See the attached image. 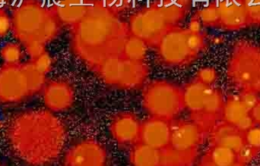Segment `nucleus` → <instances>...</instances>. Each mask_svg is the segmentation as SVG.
I'll use <instances>...</instances> for the list:
<instances>
[{"instance_id":"2f4dec72","label":"nucleus","mask_w":260,"mask_h":166,"mask_svg":"<svg viewBox=\"0 0 260 166\" xmlns=\"http://www.w3.org/2000/svg\"><path fill=\"white\" fill-rule=\"evenodd\" d=\"M247 145L260 151V126H254L244 132Z\"/></svg>"},{"instance_id":"72a5a7b5","label":"nucleus","mask_w":260,"mask_h":166,"mask_svg":"<svg viewBox=\"0 0 260 166\" xmlns=\"http://www.w3.org/2000/svg\"><path fill=\"white\" fill-rule=\"evenodd\" d=\"M12 31V19L4 9H0V37L7 36Z\"/></svg>"},{"instance_id":"aec40b11","label":"nucleus","mask_w":260,"mask_h":166,"mask_svg":"<svg viewBox=\"0 0 260 166\" xmlns=\"http://www.w3.org/2000/svg\"><path fill=\"white\" fill-rule=\"evenodd\" d=\"M156 2L172 27H179L192 7V0H156Z\"/></svg>"},{"instance_id":"5701e85b","label":"nucleus","mask_w":260,"mask_h":166,"mask_svg":"<svg viewBox=\"0 0 260 166\" xmlns=\"http://www.w3.org/2000/svg\"><path fill=\"white\" fill-rule=\"evenodd\" d=\"M199 152L179 150L171 146L160 150V165L186 166L195 163Z\"/></svg>"},{"instance_id":"423d86ee","label":"nucleus","mask_w":260,"mask_h":166,"mask_svg":"<svg viewBox=\"0 0 260 166\" xmlns=\"http://www.w3.org/2000/svg\"><path fill=\"white\" fill-rule=\"evenodd\" d=\"M228 80L239 93L260 94V48L248 41L232 47L227 68Z\"/></svg>"},{"instance_id":"f257e3e1","label":"nucleus","mask_w":260,"mask_h":166,"mask_svg":"<svg viewBox=\"0 0 260 166\" xmlns=\"http://www.w3.org/2000/svg\"><path fill=\"white\" fill-rule=\"evenodd\" d=\"M118 14L104 0H91L84 18L71 27L75 54L94 69L108 58L123 53L130 33Z\"/></svg>"},{"instance_id":"c9c22d12","label":"nucleus","mask_w":260,"mask_h":166,"mask_svg":"<svg viewBox=\"0 0 260 166\" xmlns=\"http://www.w3.org/2000/svg\"><path fill=\"white\" fill-rule=\"evenodd\" d=\"M104 2L108 7L119 13L129 6L130 0H104Z\"/></svg>"},{"instance_id":"20e7f679","label":"nucleus","mask_w":260,"mask_h":166,"mask_svg":"<svg viewBox=\"0 0 260 166\" xmlns=\"http://www.w3.org/2000/svg\"><path fill=\"white\" fill-rule=\"evenodd\" d=\"M206 35L203 30L175 27L154 47L157 61L168 68H183L195 62L206 50Z\"/></svg>"},{"instance_id":"f704fd0d","label":"nucleus","mask_w":260,"mask_h":166,"mask_svg":"<svg viewBox=\"0 0 260 166\" xmlns=\"http://www.w3.org/2000/svg\"><path fill=\"white\" fill-rule=\"evenodd\" d=\"M240 99L242 103L245 105L249 111L253 109V106L256 104L258 100H259L258 94H252V93H239Z\"/></svg>"},{"instance_id":"7c9ffc66","label":"nucleus","mask_w":260,"mask_h":166,"mask_svg":"<svg viewBox=\"0 0 260 166\" xmlns=\"http://www.w3.org/2000/svg\"><path fill=\"white\" fill-rule=\"evenodd\" d=\"M35 68L44 74H47L51 70L53 66V60L51 56L47 52H44L38 57L30 60Z\"/></svg>"},{"instance_id":"0eeeda50","label":"nucleus","mask_w":260,"mask_h":166,"mask_svg":"<svg viewBox=\"0 0 260 166\" xmlns=\"http://www.w3.org/2000/svg\"><path fill=\"white\" fill-rule=\"evenodd\" d=\"M94 70L106 85L123 90L140 88L149 74L145 61L131 60L123 55L108 58Z\"/></svg>"},{"instance_id":"ddd939ff","label":"nucleus","mask_w":260,"mask_h":166,"mask_svg":"<svg viewBox=\"0 0 260 166\" xmlns=\"http://www.w3.org/2000/svg\"><path fill=\"white\" fill-rule=\"evenodd\" d=\"M141 122L137 116L130 112L117 114L110 124L113 139L121 146H132L140 141Z\"/></svg>"},{"instance_id":"4468645a","label":"nucleus","mask_w":260,"mask_h":166,"mask_svg":"<svg viewBox=\"0 0 260 166\" xmlns=\"http://www.w3.org/2000/svg\"><path fill=\"white\" fill-rule=\"evenodd\" d=\"M172 121L155 116L144 120L141 124L139 142L157 150H163L170 145Z\"/></svg>"},{"instance_id":"39448f33","label":"nucleus","mask_w":260,"mask_h":166,"mask_svg":"<svg viewBox=\"0 0 260 166\" xmlns=\"http://www.w3.org/2000/svg\"><path fill=\"white\" fill-rule=\"evenodd\" d=\"M185 109L190 120L197 123L206 135L222 121L224 100L222 92L214 85H207L194 78L182 88Z\"/></svg>"},{"instance_id":"9d476101","label":"nucleus","mask_w":260,"mask_h":166,"mask_svg":"<svg viewBox=\"0 0 260 166\" xmlns=\"http://www.w3.org/2000/svg\"><path fill=\"white\" fill-rule=\"evenodd\" d=\"M31 97L23 64L7 65L0 68V101L18 103Z\"/></svg>"},{"instance_id":"c85d7f7f","label":"nucleus","mask_w":260,"mask_h":166,"mask_svg":"<svg viewBox=\"0 0 260 166\" xmlns=\"http://www.w3.org/2000/svg\"><path fill=\"white\" fill-rule=\"evenodd\" d=\"M259 150L253 148L250 146L246 145L244 148L241 149L238 155V165H247L251 163L259 153Z\"/></svg>"},{"instance_id":"e433bc0d","label":"nucleus","mask_w":260,"mask_h":166,"mask_svg":"<svg viewBox=\"0 0 260 166\" xmlns=\"http://www.w3.org/2000/svg\"><path fill=\"white\" fill-rule=\"evenodd\" d=\"M250 113L255 126H260V98L253 109L250 111Z\"/></svg>"},{"instance_id":"bb28decb","label":"nucleus","mask_w":260,"mask_h":166,"mask_svg":"<svg viewBox=\"0 0 260 166\" xmlns=\"http://www.w3.org/2000/svg\"><path fill=\"white\" fill-rule=\"evenodd\" d=\"M23 50L21 46L16 43H7L1 47L0 56L5 64L18 65L23 59Z\"/></svg>"},{"instance_id":"f03ea898","label":"nucleus","mask_w":260,"mask_h":166,"mask_svg":"<svg viewBox=\"0 0 260 166\" xmlns=\"http://www.w3.org/2000/svg\"><path fill=\"white\" fill-rule=\"evenodd\" d=\"M8 135L14 153L27 163L45 165L57 159L66 141L63 124L53 114L30 110L17 115Z\"/></svg>"},{"instance_id":"9b49d317","label":"nucleus","mask_w":260,"mask_h":166,"mask_svg":"<svg viewBox=\"0 0 260 166\" xmlns=\"http://www.w3.org/2000/svg\"><path fill=\"white\" fill-rule=\"evenodd\" d=\"M206 134L192 120L171 121L170 146L179 150L199 152Z\"/></svg>"},{"instance_id":"a878e982","label":"nucleus","mask_w":260,"mask_h":166,"mask_svg":"<svg viewBox=\"0 0 260 166\" xmlns=\"http://www.w3.org/2000/svg\"><path fill=\"white\" fill-rule=\"evenodd\" d=\"M200 19L202 25L208 27H219V12L218 4L212 3L199 10L195 14Z\"/></svg>"},{"instance_id":"393cba45","label":"nucleus","mask_w":260,"mask_h":166,"mask_svg":"<svg viewBox=\"0 0 260 166\" xmlns=\"http://www.w3.org/2000/svg\"><path fill=\"white\" fill-rule=\"evenodd\" d=\"M23 67L27 76L31 96L42 91L46 85V74L38 71L31 61L23 64Z\"/></svg>"},{"instance_id":"2eb2a0df","label":"nucleus","mask_w":260,"mask_h":166,"mask_svg":"<svg viewBox=\"0 0 260 166\" xmlns=\"http://www.w3.org/2000/svg\"><path fill=\"white\" fill-rule=\"evenodd\" d=\"M218 7L220 28L239 30L251 25L244 0H221Z\"/></svg>"},{"instance_id":"473e14b6","label":"nucleus","mask_w":260,"mask_h":166,"mask_svg":"<svg viewBox=\"0 0 260 166\" xmlns=\"http://www.w3.org/2000/svg\"><path fill=\"white\" fill-rule=\"evenodd\" d=\"M24 48L27 56L30 58V60L42 54L46 51L45 44L40 42H32L24 44Z\"/></svg>"},{"instance_id":"b1692460","label":"nucleus","mask_w":260,"mask_h":166,"mask_svg":"<svg viewBox=\"0 0 260 166\" xmlns=\"http://www.w3.org/2000/svg\"><path fill=\"white\" fill-rule=\"evenodd\" d=\"M148 50V45L145 41L130 34L125 43L122 55L131 60L144 62L146 59Z\"/></svg>"},{"instance_id":"6e6552de","label":"nucleus","mask_w":260,"mask_h":166,"mask_svg":"<svg viewBox=\"0 0 260 166\" xmlns=\"http://www.w3.org/2000/svg\"><path fill=\"white\" fill-rule=\"evenodd\" d=\"M142 106L151 116L174 120L185 109L182 88L165 80H155L144 88Z\"/></svg>"},{"instance_id":"6ab92c4d","label":"nucleus","mask_w":260,"mask_h":166,"mask_svg":"<svg viewBox=\"0 0 260 166\" xmlns=\"http://www.w3.org/2000/svg\"><path fill=\"white\" fill-rule=\"evenodd\" d=\"M91 0H56L52 7L61 24L73 27L88 12Z\"/></svg>"},{"instance_id":"412c9836","label":"nucleus","mask_w":260,"mask_h":166,"mask_svg":"<svg viewBox=\"0 0 260 166\" xmlns=\"http://www.w3.org/2000/svg\"><path fill=\"white\" fill-rule=\"evenodd\" d=\"M199 164L203 166H236L238 165V155L232 149L210 144Z\"/></svg>"},{"instance_id":"4c0bfd02","label":"nucleus","mask_w":260,"mask_h":166,"mask_svg":"<svg viewBox=\"0 0 260 166\" xmlns=\"http://www.w3.org/2000/svg\"><path fill=\"white\" fill-rule=\"evenodd\" d=\"M11 0H0V9H4L6 6H9Z\"/></svg>"},{"instance_id":"4be33fe9","label":"nucleus","mask_w":260,"mask_h":166,"mask_svg":"<svg viewBox=\"0 0 260 166\" xmlns=\"http://www.w3.org/2000/svg\"><path fill=\"white\" fill-rule=\"evenodd\" d=\"M160 150L139 142L132 147L130 163L136 166L160 165Z\"/></svg>"},{"instance_id":"1a4fd4ad","label":"nucleus","mask_w":260,"mask_h":166,"mask_svg":"<svg viewBox=\"0 0 260 166\" xmlns=\"http://www.w3.org/2000/svg\"><path fill=\"white\" fill-rule=\"evenodd\" d=\"M129 33L145 41L148 47H154L171 29L157 2L144 6L130 16Z\"/></svg>"},{"instance_id":"c756f323","label":"nucleus","mask_w":260,"mask_h":166,"mask_svg":"<svg viewBox=\"0 0 260 166\" xmlns=\"http://www.w3.org/2000/svg\"><path fill=\"white\" fill-rule=\"evenodd\" d=\"M251 25H260V0H244Z\"/></svg>"},{"instance_id":"dca6fc26","label":"nucleus","mask_w":260,"mask_h":166,"mask_svg":"<svg viewBox=\"0 0 260 166\" xmlns=\"http://www.w3.org/2000/svg\"><path fill=\"white\" fill-rule=\"evenodd\" d=\"M44 104L49 110L55 112H64L71 108L75 101L73 87L64 80H53L43 90Z\"/></svg>"},{"instance_id":"58836bf2","label":"nucleus","mask_w":260,"mask_h":166,"mask_svg":"<svg viewBox=\"0 0 260 166\" xmlns=\"http://www.w3.org/2000/svg\"><path fill=\"white\" fill-rule=\"evenodd\" d=\"M2 128V121L1 120H0V129H1Z\"/></svg>"},{"instance_id":"f3484780","label":"nucleus","mask_w":260,"mask_h":166,"mask_svg":"<svg viewBox=\"0 0 260 166\" xmlns=\"http://www.w3.org/2000/svg\"><path fill=\"white\" fill-rule=\"evenodd\" d=\"M209 139L212 145L223 146L237 153L247 145L244 132L224 121H220L212 129Z\"/></svg>"},{"instance_id":"a211bd4d","label":"nucleus","mask_w":260,"mask_h":166,"mask_svg":"<svg viewBox=\"0 0 260 166\" xmlns=\"http://www.w3.org/2000/svg\"><path fill=\"white\" fill-rule=\"evenodd\" d=\"M222 121L238 128L242 132L255 126L250 111L242 103L239 95H231L224 101Z\"/></svg>"},{"instance_id":"f8f14e48","label":"nucleus","mask_w":260,"mask_h":166,"mask_svg":"<svg viewBox=\"0 0 260 166\" xmlns=\"http://www.w3.org/2000/svg\"><path fill=\"white\" fill-rule=\"evenodd\" d=\"M105 147L94 140H85L73 146L66 153L64 164L70 166H102L107 163Z\"/></svg>"},{"instance_id":"7ed1b4c3","label":"nucleus","mask_w":260,"mask_h":166,"mask_svg":"<svg viewBox=\"0 0 260 166\" xmlns=\"http://www.w3.org/2000/svg\"><path fill=\"white\" fill-rule=\"evenodd\" d=\"M11 19L13 36L24 45L32 42L46 45L59 36L62 25L52 7L41 0H20Z\"/></svg>"},{"instance_id":"cd10ccee","label":"nucleus","mask_w":260,"mask_h":166,"mask_svg":"<svg viewBox=\"0 0 260 166\" xmlns=\"http://www.w3.org/2000/svg\"><path fill=\"white\" fill-rule=\"evenodd\" d=\"M194 78L207 85H214L218 79V73L212 67H204L197 71Z\"/></svg>"}]
</instances>
